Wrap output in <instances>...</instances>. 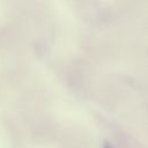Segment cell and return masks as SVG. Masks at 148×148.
<instances>
[{"label":"cell","mask_w":148,"mask_h":148,"mask_svg":"<svg viewBox=\"0 0 148 148\" xmlns=\"http://www.w3.org/2000/svg\"><path fill=\"white\" fill-rule=\"evenodd\" d=\"M103 148H113V147H112V145H111V143H109V142H105V143L103 145Z\"/></svg>","instance_id":"1"}]
</instances>
